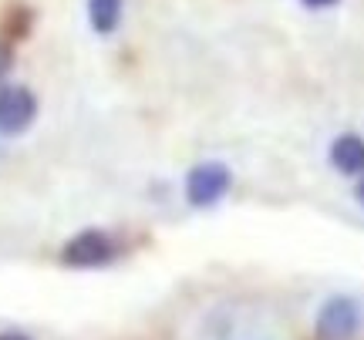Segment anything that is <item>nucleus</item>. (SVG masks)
<instances>
[{
    "mask_svg": "<svg viewBox=\"0 0 364 340\" xmlns=\"http://www.w3.org/2000/svg\"><path fill=\"white\" fill-rule=\"evenodd\" d=\"M361 327V310L351 297H331L317 314V337L321 340H354Z\"/></svg>",
    "mask_w": 364,
    "mask_h": 340,
    "instance_id": "nucleus-1",
    "label": "nucleus"
},
{
    "mask_svg": "<svg viewBox=\"0 0 364 340\" xmlns=\"http://www.w3.org/2000/svg\"><path fill=\"white\" fill-rule=\"evenodd\" d=\"M233 182V175L230 169L223 165V162H203V165H196L189 172V179H186V199L193 202V206H213V202H220L226 196V189Z\"/></svg>",
    "mask_w": 364,
    "mask_h": 340,
    "instance_id": "nucleus-2",
    "label": "nucleus"
},
{
    "mask_svg": "<svg viewBox=\"0 0 364 340\" xmlns=\"http://www.w3.org/2000/svg\"><path fill=\"white\" fill-rule=\"evenodd\" d=\"M38 115V98L24 84H4L0 88V131L21 135Z\"/></svg>",
    "mask_w": 364,
    "mask_h": 340,
    "instance_id": "nucleus-3",
    "label": "nucleus"
},
{
    "mask_svg": "<svg viewBox=\"0 0 364 340\" xmlns=\"http://www.w3.org/2000/svg\"><path fill=\"white\" fill-rule=\"evenodd\" d=\"M112 256H115V243L105 233H98V229L78 233L65 246V253H61V260H65L68 266H102V263H108Z\"/></svg>",
    "mask_w": 364,
    "mask_h": 340,
    "instance_id": "nucleus-4",
    "label": "nucleus"
},
{
    "mask_svg": "<svg viewBox=\"0 0 364 340\" xmlns=\"http://www.w3.org/2000/svg\"><path fill=\"white\" fill-rule=\"evenodd\" d=\"M331 165L344 175H364V138L354 131H344L331 145Z\"/></svg>",
    "mask_w": 364,
    "mask_h": 340,
    "instance_id": "nucleus-5",
    "label": "nucleus"
},
{
    "mask_svg": "<svg viewBox=\"0 0 364 340\" xmlns=\"http://www.w3.org/2000/svg\"><path fill=\"white\" fill-rule=\"evenodd\" d=\"M88 21L98 34H112L122 21V0H88Z\"/></svg>",
    "mask_w": 364,
    "mask_h": 340,
    "instance_id": "nucleus-6",
    "label": "nucleus"
},
{
    "mask_svg": "<svg viewBox=\"0 0 364 340\" xmlns=\"http://www.w3.org/2000/svg\"><path fill=\"white\" fill-rule=\"evenodd\" d=\"M11 65H14V54H11V48H7V44L0 40V78H4V75L11 71Z\"/></svg>",
    "mask_w": 364,
    "mask_h": 340,
    "instance_id": "nucleus-7",
    "label": "nucleus"
},
{
    "mask_svg": "<svg viewBox=\"0 0 364 340\" xmlns=\"http://www.w3.org/2000/svg\"><path fill=\"white\" fill-rule=\"evenodd\" d=\"M304 7H311V11H327V7H334L338 0H300Z\"/></svg>",
    "mask_w": 364,
    "mask_h": 340,
    "instance_id": "nucleus-8",
    "label": "nucleus"
},
{
    "mask_svg": "<svg viewBox=\"0 0 364 340\" xmlns=\"http://www.w3.org/2000/svg\"><path fill=\"white\" fill-rule=\"evenodd\" d=\"M354 199H358V202H361V206H364V179H361V182H358V189H354Z\"/></svg>",
    "mask_w": 364,
    "mask_h": 340,
    "instance_id": "nucleus-9",
    "label": "nucleus"
},
{
    "mask_svg": "<svg viewBox=\"0 0 364 340\" xmlns=\"http://www.w3.org/2000/svg\"><path fill=\"white\" fill-rule=\"evenodd\" d=\"M0 340H31V337H24V334H0Z\"/></svg>",
    "mask_w": 364,
    "mask_h": 340,
    "instance_id": "nucleus-10",
    "label": "nucleus"
}]
</instances>
